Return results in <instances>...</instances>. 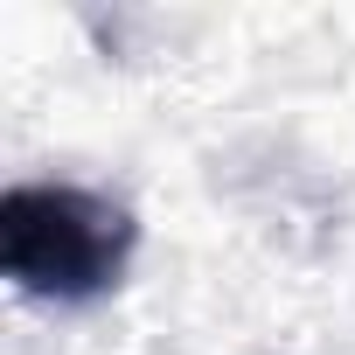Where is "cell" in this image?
I'll return each instance as SVG.
<instances>
[{"mask_svg":"<svg viewBox=\"0 0 355 355\" xmlns=\"http://www.w3.org/2000/svg\"><path fill=\"white\" fill-rule=\"evenodd\" d=\"M139 223L125 202L77 182H15L0 196V272L28 300L91 306L132 265Z\"/></svg>","mask_w":355,"mask_h":355,"instance_id":"1","label":"cell"}]
</instances>
